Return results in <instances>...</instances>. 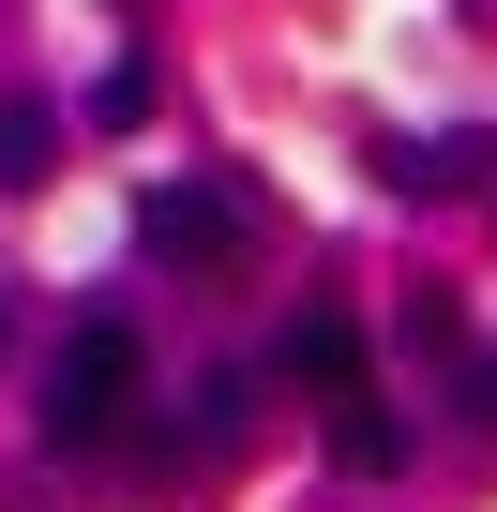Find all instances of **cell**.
<instances>
[{
	"label": "cell",
	"mask_w": 497,
	"mask_h": 512,
	"mask_svg": "<svg viewBox=\"0 0 497 512\" xmlns=\"http://www.w3.org/2000/svg\"><path fill=\"white\" fill-rule=\"evenodd\" d=\"M46 166H61V121H46V106H0V196L46 181Z\"/></svg>",
	"instance_id": "cell-5"
},
{
	"label": "cell",
	"mask_w": 497,
	"mask_h": 512,
	"mask_svg": "<svg viewBox=\"0 0 497 512\" xmlns=\"http://www.w3.org/2000/svg\"><path fill=\"white\" fill-rule=\"evenodd\" d=\"M241 241H257V211H241L226 181H151L136 196V256H166V272H226Z\"/></svg>",
	"instance_id": "cell-2"
},
{
	"label": "cell",
	"mask_w": 497,
	"mask_h": 512,
	"mask_svg": "<svg viewBox=\"0 0 497 512\" xmlns=\"http://www.w3.org/2000/svg\"><path fill=\"white\" fill-rule=\"evenodd\" d=\"M91 121H106V136H136V121H151V61H121V76L91 91Z\"/></svg>",
	"instance_id": "cell-6"
},
{
	"label": "cell",
	"mask_w": 497,
	"mask_h": 512,
	"mask_svg": "<svg viewBox=\"0 0 497 512\" xmlns=\"http://www.w3.org/2000/svg\"><path fill=\"white\" fill-rule=\"evenodd\" d=\"M0 347H16V317H0Z\"/></svg>",
	"instance_id": "cell-7"
},
{
	"label": "cell",
	"mask_w": 497,
	"mask_h": 512,
	"mask_svg": "<svg viewBox=\"0 0 497 512\" xmlns=\"http://www.w3.org/2000/svg\"><path fill=\"white\" fill-rule=\"evenodd\" d=\"M136 377H151V362H136V332H121V317H91V332L61 347V377H46V437H61V452H91V437H121V407H136Z\"/></svg>",
	"instance_id": "cell-1"
},
{
	"label": "cell",
	"mask_w": 497,
	"mask_h": 512,
	"mask_svg": "<svg viewBox=\"0 0 497 512\" xmlns=\"http://www.w3.org/2000/svg\"><path fill=\"white\" fill-rule=\"evenodd\" d=\"M332 467H347V482H392V467H407V422H392L377 392H332Z\"/></svg>",
	"instance_id": "cell-3"
},
{
	"label": "cell",
	"mask_w": 497,
	"mask_h": 512,
	"mask_svg": "<svg viewBox=\"0 0 497 512\" xmlns=\"http://www.w3.org/2000/svg\"><path fill=\"white\" fill-rule=\"evenodd\" d=\"M287 377L302 392H362V332L347 317H287Z\"/></svg>",
	"instance_id": "cell-4"
}]
</instances>
